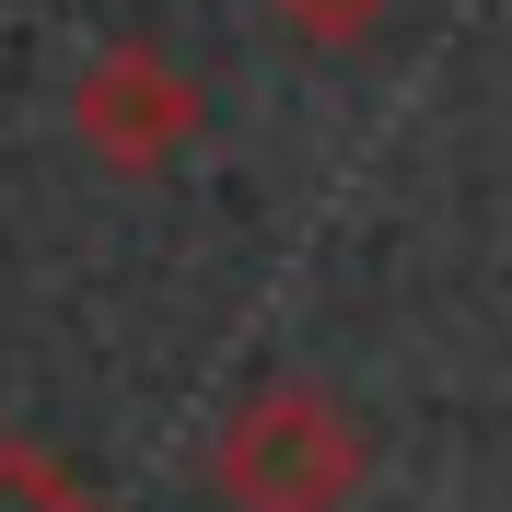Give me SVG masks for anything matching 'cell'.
<instances>
[{
    "label": "cell",
    "mask_w": 512,
    "mask_h": 512,
    "mask_svg": "<svg viewBox=\"0 0 512 512\" xmlns=\"http://www.w3.org/2000/svg\"><path fill=\"white\" fill-rule=\"evenodd\" d=\"M350 431H338V408L326 396H256L245 431H233L222 478L245 512H338L350 501Z\"/></svg>",
    "instance_id": "1"
},
{
    "label": "cell",
    "mask_w": 512,
    "mask_h": 512,
    "mask_svg": "<svg viewBox=\"0 0 512 512\" xmlns=\"http://www.w3.org/2000/svg\"><path fill=\"white\" fill-rule=\"evenodd\" d=\"M0 512H94L47 454H0Z\"/></svg>",
    "instance_id": "2"
}]
</instances>
